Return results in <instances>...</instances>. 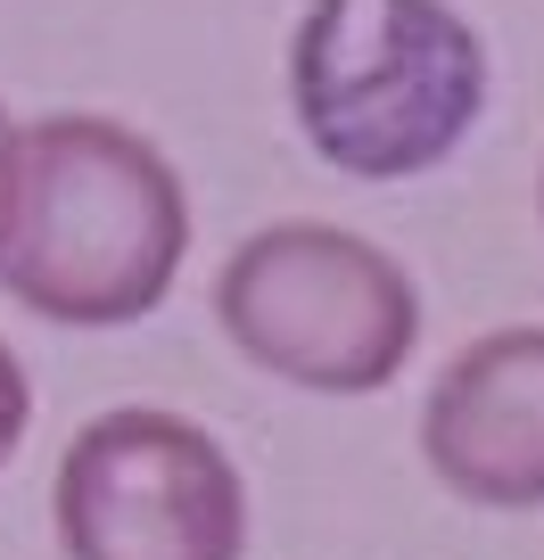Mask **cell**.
I'll list each match as a JSON object with an SVG mask.
<instances>
[{
    "label": "cell",
    "mask_w": 544,
    "mask_h": 560,
    "mask_svg": "<svg viewBox=\"0 0 544 560\" xmlns=\"http://www.w3.org/2000/svg\"><path fill=\"white\" fill-rule=\"evenodd\" d=\"M421 462L478 511H544V330H478L421 396Z\"/></svg>",
    "instance_id": "5"
},
{
    "label": "cell",
    "mask_w": 544,
    "mask_h": 560,
    "mask_svg": "<svg viewBox=\"0 0 544 560\" xmlns=\"http://www.w3.org/2000/svg\"><path fill=\"white\" fill-rule=\"evenodd\" d=\"M536 223H544V174H536Z\"/></svg>",
    "instance_id": "8"
},
{
    "label": "cell",
    "mask_w": 544,
    "mask_h": 560,
    "mask_svg": "<svg viewBox=\"0 0 544 560\" xmlns=\"http://www.w3.org/2000/svg\"><path fill=\"white\" fill-rule=\"evenodd\" d=\"M9 149H18V116L0 107V174H9Z\"/></svg>",
    "instance_id": "7"
},
{
    "label": "cell",
    "mask_w": 544,
    "mask_h": 560,
    "mask_svg": "<svg viewBox=\"0 0 544 560\" xmlns=\"http://www.w3.org/2000/svg\"><path fill=\"white\" fill-rule=\"evenodd\" d=\"M50 527L67 560H247V478L198 420L116 404L58 454Z\"/></svg>",
    "instance_id": "4"
},
{
    "label": "cell",
    "mask_w": 544,
    "mask_h": 560,
    "mask_svg": "<svg viewBox=\"0 0 544 560\" xmlns=\"http://www.w3.org/2000/svg\"><path fill=\"white\" fill-rule=\"evenodd\" d=\"M487 91V34L454 0H305L289 25V116L347 182L438 174Z\"/></svg>",
    "instance_id": "2"
},
{
    "label": "cell",
    "mask_w": 544,
    "mask_h": 560,
    "mask_svg": "<svg viewBox=\"0 0 544 560\" xmlns=\"http://www.w3.org/2000/svg\"><path fill=\"white\" fill-rule=\"evenodd\" d=\"M190 264V190L149 132L100 107L18 124L0 174V289L58 330H132Z\"/></svg>",
    "instance_id": "1"
},
{
    "label": "cell",
    "mask_w": 544,
    "mask_h": 560,
    "mask_svg": "<svg viewBox=\"0 0 544 560\" xmlns=\"http://www.w3.org/2000/svg\"><path fill=\"white\" fill-rule=\"evenodd\" d=\"M215 330L298 396H380L421 347V289L380 240L289 214L223 256Z\"/></svg>",
    "instance_id": "3"
},
{
    "label": "cell",
    "mask_w": 544,
    "mask_h": 560,
    "mask_svg": "<svg viewBox=\"0 0 544 560\" xmlns=\"http://www.w3.org/2000/svg\"><path fill=\"white\" fill-rule=\"evenodd\" d=\"M25 429H34V380H25V363L9 354V338H0V470L18 462Z\"/></svg>",
    "instance_id": "6"
}]
</instances>
